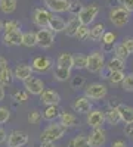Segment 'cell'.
Returning a JSON list of instances; mask_svg holds the SVG:
<instances>
[{"instance_id":"cell-3","label":"cell","mask_w":133,"mask_h":147,"mask_svg":"<svg viewBox=\"0 0 133 147\" xmlns=\"http://www.w3.org/2000/svg\"><path fill=\"white\" fill-rule=\"evenodd\" d=\"M110 21L114 27L121 28V27L127 25V22L130 21V12L123 6L114 7L110 10Z\"/></svg>"},{"instance_id":"cell-41","label":"cell","mask_w":133,"mask_h":147,"mask_svg":"<svg viewBox=\"0 0 133 147\" xmlns=\"http://www.w3.org/2000/svg\"><path fill=\"white\" fill-rule=\"evenodd\" d=\"M76 37H77L78 40H86V38H89V27H87V25H81V27L77 30Z\"/></svg>"},{"instance_id":"cell-11","label":"cell","mask_w":133,"mask_h":147,"mask_svg":"<svg viewBox=\"0 0 133 147\" xmlns=\"http://www.w3.org/2000/svg\"><path fill=\"white\" fill-rule=\"evenodd\" d=\"M24 87H25V90L28 93H31L34 96H40L44 90V82L37 77H30L24 81Z\"/></svg>"},{"instance_id":"cell-53","label":"cell","mask_w":133,"mask_h":147,"mask_svg":"<svg viewBox=\"0 0 133 147\" xmlns=\"http://www.w3.org/2000/svg\"><path fill=\"white\" fill-rule=\"evenodd\" d=\"M124 2V0H118V3H123Z\"/></svg>"},{"instance_id":"cell-9","label":"cell","mask_w":133,"mask_h":147,"mask_svg":"<svg viewBox=\"0 0 133 147\" xmlns=\"http://www.w3.org/2000/svg\"><path fill=\"white\" fill-rule=\"evenodd\" d=\"M105 122V112L101 109H92L87 113V125L90 128H101Z\"/></svg>"},{"instance_id":"cell-36","label":"cell","mask_w":133,"mask_h":147,"mask_svg":"<svg viewBox=\"0 0 133 147\" xmlns=\"http://www.w3.org/2000/svg\"><path fill=\"white\" fill-rule=\"evenodd\" d=\"M3 30L5 32H10V31H15V30H21V24L15 19H10V21H6L3 22Z\"/></svg>"},{"instance_id":"cell-20","label":"cell","mask_w":133,"mask_h":147,"mask_svg":"<svg viewBox=\"0 0 133 147\" xmlns=\"http://www.w3.org/2000/svg\"><path fill=\"white\" fill-rule=\"evenodd\" d=\"M31 74H33V68L30 65H18L14 71V78L19 81H25L27 78L31 77Z\"/></svg>"},{"instance_id":"cell-26","label":"cell","mask_w":133,"mask_h":147,"mask_svg":"<svg viewBox=\"0 0 133 147\" xmlns=\"http://www.w3.org/2000/svg\"><path fill=\"white\" fill-rule=\"evenodd\" d=\"M61 115V110H59L58 105H52V106H46V109L43 110V119L46 121H55Z\"/></svg>"},{"instance_id":"cell-32","label":"cell","mask_w":133,"mask_h":147,"mask_svg":"<svg viewBox=\"0 0 133 147\" xmlns=\"http://www.w3.org/2000/svg\"><path fill=\"white\" fill-rule=\"evenodd\" d=\"M124 77H126L124 71H113V72H110V75H108V80H110L111 84H121Z\"/></svg>"},{"instance_id":"cell-8","label":"cell","mask_w":133,"mask_h":147,"mask_svg":"<svg viewBox=\"0 0 133 147\" xmlns=\"http://www.w3.org/2000/svg\"><path fill=\"white\" fill-rule=\"evenodd\" d=\"M35 35H37V46H40L42 49H49L55 43V32L49 28H40Z\"/></svg>"},{"instance_id":"cell-19","label":"cell","mask_w":133,"mask_h":147,"mask_svg":"<svg viewBox=\"0 0 133 147\" xmlns=\"http://www.w3.org/2000/svg\"><path fill=\"white\" fill-rule=\"evenodd\" d=\"M65 25H67V22H65L61 16L52 13L50 21H49V30H50V31H53L55 34H56V32H62V31H65Z\"/></svg>"},{"instance_id":"cell-25","label":"cell","mask_w":133,"mask_h":147,"mask_svg":"<svg viewBox=\"0 0 133 147\" xmlns=\"http://www.w3.org/2000/svg\"><path fill=\"white\" fill-rule=\"evenodd\" d=\"M118 110L121 115V122L124 124H132L133 122V107L127 105H118Z\"/></svg>"},{"instance_id":"cell-52","label":"cell","mask_w":133,"mask_h":147,"mask_svg":"<svg viewBox=\"0 0 133 147\" xmlns=\"http://www.w3.org/2000/svg\"><path fill=\"white\" fill-rule=\"evenodd\" d=\"M2 30H3V22L0 21V31H2Z\"/></svg>"},{"instance_id":"cell-10","label":"cell","mask_w":133,"mask_h":147,"mask_svg":"<svg viewBox=\"0 0 133 147\" xmlns=\"http://www.w3.org/2000/svg\"><path fill=\"white\" fill-rule=\"evenodd\" d=\"M28 143V134L24 131H12L8 136V147H24Z\"/></svg>"},{"instance_id":"cell-22","label":"cell","mask_w":133,"mask_h":147,"mask_svg":"<svg viewBox=\"0 0 133 147\" xmlns=\"http://www.w3.org/2000/svg\"><path fill=\"white\" fill-rule=\"evenodd\" d=\"M106 69L113 72V71H124L126 69V60L118 57V56H114L108 60V65H106Z\"/></svg>"},{"instance_id":"cell-48","label":"cell","mask_w":133,"mask_h":147,"mask_svg":"<svg viewBox=\"0 0 133 147\" xmlns=\"http://www.w3.org/2000/svg\"><path fill=\"white\" fill-rule=\"evenodd\" d=\"M6 140H8V134H6V131H5L3 128H0V144L5 143Z\"/></svg>"},{"instance_id":"cell-2","label":"cell","mask_w":133,"mask_h":147,"mask_svg":"<svg viewBox=\"0 0 133 147\" xmlns=\"http://www.w3.org/2000/svg\"><path fill=\"white\" fill-rule=\"evenodd\" d=\"M105 56H104V52H99V50H95L92 52L89 56H87V66L86 69L90 72V74H101L102 69H105Z\"/></svg>"},{"instance_id":"cell-24","label":"cell","mask_w":133,"mask_h":147,"mask_svg":"<svg viewBox=\"0 0 133 147\" xmlns=\"http://www.w3.org/2000/svg\"><path fill=\"white\" fill-rule=\"evenodd\" d=\"M105 34V25L104 24H96L92 28H89V38L93 41L102 40V35Z\"/></svg>"},{"instance_id":"cell-39","label":"cell","mask_w":133,"mask_h":147,"mask_svg":"<svg viewBox=\"0 0 133 147\" xmlns=\"http://www.w3.org/2000/svg\"><path fill=\"white\" fill-rule=\"evenodd\" d=\"M115 38H117L115 32L105 31V34L102 35V43L104 44H115Z\"/></svg>"},{"instance_id":"cell-18","label":"cell","mask_w":133,"mask_h":147,"mask_svg":"<svg viewBox=\"0 0 133 147\" xmlns=\"http://www.w3.org/2000/svg\"><path fill=\"white\" fill-rule=\"evenodd\" d=\"M105 121H106L110 125H113V127L118 125L120 122H121V115H120L118 106H115V107H110V109L106 110V112H105Z\"/></svg>"},{"instance_id":"cell-49","label":"cell","mask_w":133,"mask_h":147,"mask_svg":"<svg viewBox=\"0 0 133 147\" xmlns=\"http://www.w3.org/2000/svg\"><path fill=\"white\" fill-rule=\"evenodd\" d=\"M111 147H127V144H126V141H123V140H117V141H114V143L111 144Z\"/></svg>"},{"instance_id":"cell-14","label":"cell","mask_w":133,"mask_h":147,"mask_svg":"<svg viewBox=\"0 0 133 147\" xmlns=\"http://www.w3.org/2000/svg\"><path fill=\"white\" fill-rule=\"evenodd\" d=\"M89 143L90 147H102L106 143V131L101 128H93V131L89 136Z\"/></svg>"},{"instance_id":"cell-50","label":"cell","mask_w":133,"mask_h":147,"mask_svg":"<svg viewBox=\"0 0 133 147\" xmlns=\"http://www.w3.org/2000/svg\"><path fill=\"white\" fill-rule=\"evenodd\" d=\"M5 99V85L0 82V102Z\"/></svg>"},{"instance_id":"cell-7","label":"cell","mask_w":133,"mask_h":147,"mask_svg":"<svg viewBox=\"0 0 133 147\" xmlns=\"http://www.w3.org/2000/svg\"><path fill=\"white\" fill-rule=\"evenodd\" d=\"M130 55H133V38H124L121 43H115L114 56L127 60Z\"/></svg>"},{"instance_id":"cell-28","label":"cell","mask_w":133,"mask_h":147,"mask_svg":"<svg viewBox=\"0 0 133 147\" xmlns=\"http://www.w3.org/2000/svg\"><path fill=\"white\" fill-rule=\"evenodd\" d=\"M16 2L18 0H0V10L6 15L14 13L16 9Z\"/></svg>"},{"instance_id":"cell-31","label":"cell","mask_w":133,"mask_h":147,"mask_svg":"<svg viewBox=\"0 0 133 147\" xmlns=\"http://www.w3.org/2000/svg\"><path fill=\"white\" fill-rule=\"evenodd\" d=\"M22 46H25V47L37 46V35H35V32H33V31L24 32L22 34Z\"/></svg>"},{"instance_id":"cell-37","label":"cell","mask_w":133,"mask_h":147,"mask_svg":"<svg viewBox=\"0 0 133 147\" xmlns=\"http://www.w3.org/2000/svg\"><path fill=\"white\" fill-rule=\"evenodd\" d=\"M42 119H43V115L39 112V110H31V112L28 113V122L30 124L37 125V124H40Z\"/></svg>"},{"instance_id":"cell-47","label":"cell","mask_w":133,"mask_h":147,"mask_svg":"<svg viewBox=\"0 0 133 147\" xmlns=\"http://www.w3.org/2000/svg\"><path fill=\"white\" fill-rule=\"evenodd\" d=\"M114 46L115 44H104L102 43V52H113L114 53Z\"/></svg>"},{"instance_id":"cell-35","label":"cell","mask_w":133,"mask_h":147,"mask_svg":"<svg viewBox=\"0 0 133 147\" xmlns=\"http://www.w3.org/2000/svg\"><path fill=\"white\" fill-rule=\"evenodd\" d=\"M86 66H87V56H84V55L74 56V68H77V69H86Z\"/></svg>"},{"instance_id":"cell-46","label":"cell","mask_w":133,"mask_h":147,"mask_svg":"<svg viewBox=\"0 0 133 147\" xmlns=\"http://www.w3.org/2000/svg\"><path fill=\"white\" fill-rule=\"evenodd\" d=\"M6 68H9V66H8V60H6L5 57L0 56V72H3Z\"/></svg>"},{"instance_id":"cell-5","label":"cell","mask_w":133,"mask_h":147,"mask_svg":"<svg viewBox=\"0 0 133 147\" xmlns=\"http://www.w3.org/2000/svg\"><path fill=\"white\" fill-rule=\"evenodd\" d=\"M108 93V88L106 85L101 84V82H93V84H89L86 88H84V96L90 100H102L104 97L106 96Z\"/></svg>"},{"instance_id":"cell-38","label":"cell","mask_w":133,"mask_h":147,"mask_svg":"<svg viewBox=\"0 0 133 147\" xmlns=\"http://www.w3.org/2000/svg\"><path fill=\"white\" fill-rule=\"evenodd\" d=\"M121 85H123V90L124 91H133V72H130L129 75L124 77Z\"/></svg>"},{"instance_id":"cell-29","label":"cell","mask_w":133,"mask_h":147,"mask_svg":"<svg viewBox=\"0 0 133 147\" xmlns=\"http://www.w3.org/2000/svg\"><path fill=\"white\" fill-rule=\"evenodd\" d=\"M68 147H90L89 137H86V136H77L72 140H70Z\"/></svg>"},{"instance_id":"cell-17","label":"cell","mask_w":133,"mask_h":147,"mask_svg":"<svg viewBox=\"0 0 133 147\" xmlns=\"http://www.w3.org/2000/svg\"><path fill=\"white\" fill-rule=\"evenodd\" d=\"M22 31L21 30H15L10 32H5L3 35V43L8 46H19L22 44Z\"/></svg>"},{"instance_id":"cell-45","label":"cell","mask_w":133,"mask_h":147,"mask_svg":"<svg viewBox=\"0 0 133 147\" xmlns=\"http://www.w3.org/2000/svg\"><path fill=\"white\" fill-rule=\"evenodd\" d=\"M121 6L126 7L130 13H132V12H133V0H124V2L121 3Z\"/></svg>"},{"instance_id":"cell-12","label":"cell","mask_w":133,"mask_h":147,"mask_svg":"<svg viewBox=\"0 0 133 147\" xmlns=\"http://www.w3.org/2000/svg\"><path fill=\"white\" fill-rule=\"evenodd\" d=\"M52 59L47 57V56H37L34 57L33 63H31V68L34 72H39V74H43V72H47L50 68H52Z\"/></svg>"},{"instance_id":"cell-42","label":"cell","mask_w":133,"mask_h":147,"mask_svg":"<svg viewBox=\"0 0 133 147\" xmlns=\"http://www.w3.org/2000/svg\"><path fill=\"white\" fill-rule=\"evenodd\" d=\"M10 118V110L8 107L0 106V124H6Z\"/></svg>"},{"instance_id":"cell-23","label":"cell","mask_w":133,"mask_h":147,"mask_svg":"<svg viewBox=\"0 0 133 147\" xmlns=\"http://www.w3.org/2000/svg\"><path fill=\"white\" fill-rule=\"evenodd\" d=\"M56 66L67 68V69H72V68H74V56L70 55V53L59 55V57H58V60H56Z\"/></svg>"},{"instance_id":"cell-1","label":"cell","mask_w":133,"mask_h":147,"mask_svg":"<svg viewBox=\"0 0 133 147\" xmlns=\"http://www.w3.org/2000/svg\"><path fill=\"white\" fill-rule=\"evenodd\" d=\"M65 132H67V127H64L61 122L50 124L40 134V140H42V143H55L56 140L62 138L65 136Z\"/></svg>"},{"instance_id":"cell-44","label":"cell","mask_w":133,"mask_h":147,"mask_svg":"<svg viewBox=\"0 0 133 147\" xmlns=\"http://www.w3.org/2000/svg\"><path fill=\"white\" fill-rule=\"evenodd\" d=\"M124 134H126V137H133V122L132 124H126Z\"/></svg>"},{"instance_id":"cell-15","label":"cell","mask_w":133,"mask_h":147,"mask_svg":"<svg viewBox=\"0 0 133 147\" xmlns=\"http://www.w3.org/2000/svg\"><path fill=\"white\" fill-rule=\"evenodd\" d=\"M72 109H74V112H77V113L87 115L92 110V102L86 96H80L74 100V103H72Z\"/></svg>"},{"instance_id":"cell-51","label":"cell","mask_w":133,"mask_h":147,"mask_svg":"<svg viewBox=\"0 0 133 147\" xmlns=\"http://www.w3.org/2000/svg\"><path fill=\"white\" fill-rule=\"evenodd\" d=\"M39 147H55V146H53V143H42Z\"/></svg>"},{"instance_id":"cell-27","label":"cell","mask_w":133,"mask_h":147,"mask_svg":"<svg viewBox=\"0 0 133 147\" xmlns=\"http://www.w3.org/2000/svg\"><path fill=\"white\" fill-rule=\"evenodd\" d=\"M59 122H61L64 127L70 128V127H74L77 124V118H76V115H72L70 112H61V115H59Z\"/></svg>"},{"instance_id":"cell-4","label":"cell","mask_w":133,"mask_h":147,"mask_svg":"<svg viewBox=\"0 0 133 147\" xmlns=\"http://www.w3.org/2000/svg\"><path fill=\"white\" fill-rule=\"evenodd\" d=\"M98 13H99V5L90 3V5H87V6H84L77 16H78L80 22H81V25H87V27H89L90 24L96 19Z\"/></svg>"},{"instance_id":"cell-13","label":"cell","mask_w":133,"mask_h":147,"mask_svg":"<svg viewBox=\"0 0 133 147\" xmlns=\"http://www.w3.org/2000/svg\"><path fill=\"white\" fill-rule=\"evenodd\" d=\"M44 6L52 13H64L70 9V0H44Z\"/></svg>"},{"instance_id":"cell-21","label":"cell","mask_w":133,"mask_h":147,"mask_svg":"<svg viewBox=\"0 0 133 147\" xmlns=\"http://www.w3.org/2000/svg\"><path fill=\"white\" fill-rule=\"evenodd\" d=\"M81 27V22L78 19V16H72L68 22H67V25H65V34L68 37H76L77 34V30Z\"/></svg>"},{"instance_id":"cell-6","label":"cell","mask_w":133,"mask_h":147,"mask_svg":"<svg viewBox=\"0 0 133 147\" xmlns=\"http://www.w3.org/2000/svg\"><path fill=\"white\" fill-rule=\"evenodd\" d=\"M52 16V12L44 7H37L33 12V22L39 28H49V21Z\"/></svg>"},{"instance_id":"cell-30","label":"cell","mask_w":133,"mask_h":147,"mask_svg":"<svg viewBox=\"0 0 133 147\" xmlns=\"http://www.w3.org/2000/svg\"><path fill=\"white\" fill-rule=\"evenodd\" d=\"M53 77H55V80H58V81H67V80H70V77H71V69L56 66L55 71H53Z\"/></svg>"},{"instance_id":"cell-34","label":"cell","mask_w":133,"mask_h":147,"mask_svg":"<svg viewBox=\"0 0 133 147\" xmlns=\"http://www.w3.org/2000/svg\"><path fill=\"white\" fill-rule=\"evenodd\" d=\"M12 80H14V72H12L9 68H6L3 72H0V82H2L3 85L10 84Z\"/></svg>"},{"instance_id":"cell-40","label":"cell","mask_w":133,"mask_h":147,"mask_svg":"<svg viewBox=\"0 0 133 147\" xmlns=\"http://www.w3.org/2000/svg\"><path fill=\"white\" fill-rule=\"evenodd\" d=\"M12 99H14L15 102H19V103H24V102H27L28 100V91H16L12 94Z\"/></svg>"},{"instance_id":"cell-43","label":"cell","mask_w":133,"mask_h":147,"mask_svg":"<svg viewBox=\"0 0 133 147\" xmlns=\"http://www.w3.org/2000/svg\"><path fill=\"white\" fill-rule=\"evenodd\" d=\"M83 84H84V78L83 77H76L74 80H72V82H71L72 88H80Z\"/></svg>"},{"instance_id":"cell-16","label":"cell","mask_w":133,"mask_h":147,"mask_svg":"<svg viewBox=\"0 0 133 147\" xmlns=\"http://www.w3.org/2000/svg\"><path fill=\"white\" fill-rule=\"evenodd\" d=\"M40 102L44 106H52V105H59L61 102V96L55 90H43L40 94Z\"/></svg>"},{"instance_id":"cell-33","label":"cell","mask_w":133,"mask_h":147,"mask_svg":"<svg viewBox=\"0 0 133 147\" xmlns=\"http://www.w3.org/2000/svg\"><path fill=\"white\" fill-rule=\"evenodd\" d=\"M83 7H84V6L81 5L80 0H71V2H70V9H68V12H70L72 16H77L80 12H81Z\"/></svg>"}]
</instances>
